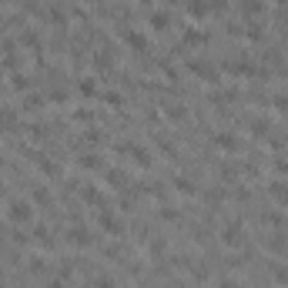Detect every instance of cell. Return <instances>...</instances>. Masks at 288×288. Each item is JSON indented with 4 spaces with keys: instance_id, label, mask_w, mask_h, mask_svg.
<instances>
[{
    "instance_id": "obj_1",
    "label": "cell",
    "mask_w": 288,
    "mask_h": 288,
    "mask_svg": "<svg viewBox=\"0 0 288 288\" xmlns=\"http://www.w3.org/2000/svg\"><path fill=\"white\" fill-rule=\"evenodd\" d=\"M7 218H10V224H31L34 221V205L27 198H10Z\"/></svg>"
},
{
    "instance_id": "obj_2",
    "label": "cell",
    "mask_w": 288,
    "mask_h": 288,
    "mask_svg": "<svg viewBox=\"0 0 288 288\" xmlns=\"http://www.w3.org/2000/svg\"><path fill=\"white\" fill-rule=\"evenodd\" d=\"M64 241H67V245H74V248H88V245H91V232L84 228V224H71L67 235H64Z\"/></svg>"
},
{
    "instance_id": "obj_3",
    "label": "cell",
    "mask_w": 288,
    "mask_h": 288,
    "mask_svg": "<svg viewBox=\"0 0 288 288\" xmlns=\"http://www.w3.org/2000/svg\"><path fill=\"white\" fill-rule=\"evenodd\" d=\"M221 241L228 245V248H238L241 241H245V224L241 221H232V224H224V232H221Z\"/></svg>"
},
{
    "instance_id": "obj_4",
    "label": "cell",
    "mask_w": 288,
    "mask_h": 288,
    "mask_svg": "<svg viewBox=\"0 0 288 288\" xmlns=\"http://www.w3.org/2000/svg\"><path fill=\"white\" fill-rule=\"evenodd\" d=\"M188 71L198 74V77H205V80H218V71L208 64V61H201V57H191V61H188Z\"/></svg>"
},
{
    "instance_id": "obj_5",
    "label": "cell",
    "mask_w": 288,
    "mask_h": 288,
    "mask_svg": "<svg viewBox=\"0 0 288 288\" xmlns=\"http://www.w3.org/2000/svg\"><path fill=\"white\" fill-rule=\"evenodd\" d=\"M80 201H84V205H91V208H107L104 205V198H101V188H94V184H84V188H80Z\"/></svg>"
},
{
    "instance_id": "obj_6",
    "label": "cell",
    "mask_w": 288,
    "mask_h": 288,
    "mask_svg": "<svg viewBox=\"0 0 288 288\" xmlns=\"http://www.w3.org/2000/svg\"><path fill=\"white\" fill-rule=\"evenodd\" d=\"M184 10H188V17H191V20H205V17L211 14L208 0H184Z\"/></svg>"
},
{
    "instance_id": "obj_7",
    "label": "cell",
    "mask_w": 288,
    "mask_h": 288,
    "mask_svg": "<svg viewBox=\"0 0 288 288\" xmlns=\"http://www.w3.org/2000/svg\"><path fill=\"white\" fill-rule=\"evenodd\" d=\"M101 228H104L107 235H121L124 232V221H121L118 215H111L107 208H101Z\"/></svg>"
},
{
    "instance_id": "obj_8",
    "label": "cell",
    "mask_w": 288,
    "mask_h": 288,
    "mask_svg": "<svg viewBox=\"0 0 288 288\" xmlns=\"http://www.w3.org/2000/svg\"><path fill=\"white\" fill-rule=\"evenodd\" d=\"M205 40H208V34H205V31H198V27H188V31H184V40H181V50H184V47H194V44H205Z\"/></svg>"
},
{
    "instance_id": "obj_9",
    "label": "cell",
    "mask_w": 288,
    "mask_h": 288,
    "mask_svg": "<svg viewBox=\"0 0 288 288\" xmlns=\"http://www.w3.org/2000/svg\"><path fill=\"white\" fill-rule=\"evenodd\" d=\"M128 154H131V161H134V164H141V168H148V164H151V151H148V148L128 144Z\"/></svg>"
},
{
    "instance_id": "obj_10",
    "label": "cell",
    "mask_w": 288,
    "mask_h": 288,
    "mask_svg": "<svg viewBox=\"0 0 288 288\" xmlns=\"http://www.w3.org/2000/svg\"><path fill=\"white\" fill-rule=\"evenodd\" d=\"M215 144L221 148V151H228V154H235V151L241 148V144H238V137H235V134H215Z\"/></svg>"
},
{
    "instance_id": "obj_11",
    "label": "cell",
    "mask_w": 288,
    "mask_h": 288,
    "mask_svg": "<svg viewBox=\"0 0 288 288\" xmlns=\"http://www.w3.org/2000/svg\"><path fill=\"white\" fill-rule=\"evenodd\" d=\"M124 40H128L131 50H148V37H144L141 31H128V34H124Z\"/></svg>"
},
{
    "instance_id": "obj_12",
    "label": "cell",
    "mask_w": 288,
    "mask_h": 288,
    "mask_svg": "<svg viewBox=\"0 0 288 288\" xmlns=\"http://www.w3.org/2000/svg\"><path fill=\"white\" fill-rule=\"evenodd\" d=\"M148 24H151V31H164V27L171 24V14H164V10H154V14L148 17Z\"/></svg>"
},
{
    "instance_id": "obj_13",
    "label": "cell",
    "mask_w": 288,
    "mask_h": 288,
    "mask_svg": "<svg viewBox=\"0 0 288 288\" xmlns=\"http://www.w3.org/2000/svg\"><path fill=\"white\" fill-rule=\"evenodd\" d=\"M171 184H175V191H181V194H198V184H194V181H188L184 175H178Z\"/></svg>"
},
{
    "instance_id": "obj_14",
    "label": "cell",
    "mask_w": 288,
    "mask_h": 288,
    "mask_svg": "<svg viewBox=\"0 0 288 288\" xmlns=\"http://www.w3.org/2000/svg\"><path fill=\"white\" fill-rule=\"evenodd\" d=\"M77 164H80V168H91V171L104 168V161H101V154H80V158H77Z\"/></svg>"
},
{
    "instance_id": "obj_15",
    "label": "cell",
    "mask_w": 288,
    "mask_h": 288,
    "mask_svg": "<svg viewBox=\"0 0 288 288\" xmlns=\"http://www.w3.org/2000/svg\"><path fill=\"white\" fill-rule=\"evenodd\" d=\"M107 184H114V188H124V184H128V175H124V171L121 168H107Z\"/></svg>"
},
{
    "instance_id": "obj_16",
    "label": "cell",
    "mask_w": 288,
    "mask_h": 288,
    "mask_svg": "<svg viewBox=\"0 0 288 288\" xmlns=\"http://www.w3.org/2000/svg\"><path fill=\"white\" fill-rule=\"evenodd\" d=\"M34 241H40V245H54V235L47 232V228H44V224H34Z\"/></svg>"
},
{
    "instance_id": "obj_17",
    "label": "cell",
    "mask_w": 288,
    "mask_h": 288,
    "mask_svg": "<svg viewBox=\"0 0 288 288\" xmlns=\"http://www.w3.org/2000/svg\"><path fill=\"white\" fill-rule=\"evenodd\" d=\"M77 91H80V97H94V94H97V80H94V77H84V80L77 84Z\"/></svg>"
},
{
    "instance_id": "obj_18",
    "label": "cell",
    "mask_w": 288,
    "mask_h": 288,
    "mask_svg": "<svg viewBox=\"0 0 288 288\" xmlns=\"http://www.w3.org/2000/svg\"><path fill=\"white\" fill-rule=\"evenodd\" d=\"M268 251H275V255H285V251H288V241L275 235V238H268Z\"/></svg>"
},
{
    "instance_id": "obj_19",
    "label": "cell",
    "mask_w": 288,
    "mask_h": 288,
    "mask_svg": "<svg viewBox=\"0 0 288 288\" xmlns=\"http://www.w3.org/2000/svg\"><path fill=\"white\" fill-rule=\"evenodd\" d=\"M27 268H31L34 275H44V272H47V262H44V258H37V255H34V258H27Z\"/></svg>"
},
{
    "instance_id": "obj_20",
    "label": "cell",
    "mask_w": 288,
    "mask_h": 288,
    "mask_svg": "<svg viewBox=\"0 0 288 288\" xmlns=\"http://www.w3.org/2000/svg\"><path fill=\"white\" fill-rule=\"evenodd\" d=\"M262 10H265L262 0H245V17H258Z\"/></svg>"
},
{
    "instance_id": "obj_21",
    "label": "cell",
    "mask_w": 288,
    "mask_h": 288,
    "mask_svg": "<svg viewBox=\"0 0 288 288\" xmlns=\"http://www.w3.org/2000/svg\"><path fill=\"white\" fill-rule=\"evenodd\" d=\"M164 114H168V121H184V107L181 104H168Z\"/></svg>"
},
{
    "instance_id": "obj_22",
    "label": "cell",
    "mask_w": 288,
    "mask_h": 288,
    "mask_svg": "<svg viewBox=\"0 0 288 288\" xmlns=\"http://www.w3.org/2000/svg\"><path fill=\"white\" fill-rule=\"evenodd\" d=\"M272 194H275L278 201H285V198H288V184H285V181H272Z\"/></svg>"
},
{
    "instance_id": "obj_23",
    "label": "cell",
    "mask_w": 288,
    "mask_h": 288,
    "mask_svg": "<svg viewBox=\"0 0 288 288\" xmlns=\"http://www.w3.org/2000/svg\"><path fill=\"white\" fill-rule=\"evenodd\" d=\"M34 201H37V205H47V201H50V191L44 188V184H37V188H34Z\"/></svg>"
},
{
    "instance_id": "obj_24",
    "label": "cell",
    "mask_w": 288,
    "mask_h": 288,
    "mask_svg": "<svg viewBox=\"0 0 288 288\" xmlns=\"http://www.w3.org/2000/svg\"><path fill=\"white\" fill-rule=\"evenodd\" d=\"M164 251H168V241H164V238H154V241H151V255H154V258H161Z\"/></svg>"
},
{
    "instance_id": "obj_25",
    "label": "cell",
    "mask_w": 288,
    "mask_h": 288,
    "mask_svg": "<svg viewBox=\"0 0 288 288\" xmlns=\"http://www.w3.org/2000/svg\"><path fill=\"white\" fill-rule=\"evenodd\" d=\"M272 275H275V281H278V285H288V268H285V265H275Z\"/></svg>"
},
{
    "instance_id": "obj_26",
    "label": "cell",
    "mask_w": 288,
    "mask_h": 288,
    "mask_svg": "<svg viewBox=\"0 0 288 288\" xmlns=\"http://www.w3.org/2000/svg\"><path fill=\"white\" fill-rule=\"evenodd\" d=\"M74 118H77L80 124H94V114H91L88 107H80V111H74Z\"/></svg>"
},
{
    "instance_id": "obj_27",
    "label": "cell",
    "mask_w": 288,
    "mask_h": 288,
    "mask_svg": "<svg viewBox=\"0 0 288 288\" xmlns=\"http://www.w3.org/2000/svg\"><path fill=\"white\" fill-rule=\"evenodd\" d=\"M50 24H67V14H61V7H50Z\"/></svg>"
},
{
    "instance_id": "obj_28",
    "label": "cell",
    "mask_w": 288,
    "mask_h": 288,
    "mask_svg": "<svg viewBox=\"0 0 288 288\" xmlns=\"http://www.w3.org/2000/svg\"><path fill=\"white\" fill-rule=\"evenodd\" d=\"M10 238H14V241H17V245H27V241H31V238H34V235H27V232H24V228H14V235H10Z\"/></svg>"
},
{
    "instance_id": "obj_29",
    "label": "cell",
    "mask_w": 288,
    "mask_h": 288,
    "mask_svg": "<svg viewBox=\"0 0 288 288\" xmlns=\"http://www.w3.org/2000/svg\"><path fill=\"white\" fill-rule=\"evenodd\" d=\"M158 215L164 218V221H178V218H181V215H178V208H168V205H164V208H161Z\"/></svg>"
},
{
    "instance_id": "obj_30",
    "label": "cell",
    "mask_w": 288,
    "mask_h": 288,
    "mask_svg": "<svg viewBox=\"0 0 288 288\" xmlns=\"http://www.w3.org/2000/svg\"><path fill=\"white\" fill-rule=\"evenodd\" d=\"M272 168H275V175H288V158H275Z\"/></svg>"
},
{
    "instance_id": "obj_31",
    "label": "cell",
    "mask_w": 288,
    "mask_h": 288,
    "mask_svg": "<svg viewBox=\"0 0 288 288\" xmlns=\"http://www.w3.org/2000/svg\"><path fill=\"white\" fill-rule=\"evenodd\" d=\"M40 104H44L40 94H24V107H40Z\"/></svg>"
},
{
    "instance_id": "obj_32",
    "label": "cell",
    "mask_w": 288,
    "mask_h": 288,
    "mask_svg": "<svg viewBox=\"0 0 288 288\" xmlns=\"http://www.w3.org/2000/svg\"><path fill=\"white\" fill-rule=\"evenodd\" d=\"M265 218H268V224H272V228H285V215H275V211H272V215H265Z\"/></svg>"
},
{
    "instance_id": "obj_33",
    "label": "cell",
    "mask_w": 288,
    "mask_h": 288,
    "mask_svg": "<svg viewBox=\"0 0 288 288\" xmlns=\"http://www.w3.org/2000/svg\"><path fill=\"white\" fill-rule=\"evenodd\" d=\"M208 7H211V14H224L228 10V0H208Z\"/></svg>"
},
{
    "instance_id": "obj_34",
    "label": "cell",
    "mask_w": 288,
    "mask_h": 288,
    "mask_svg": "<svg viewBox=\"0 0 288 288\" xmlns=\"http://www.w3.org/2000/svg\"><path fill=\"white\" fill-rule=\"evenodd\" d=\"M94 288H118V285H114V278H111V275H101V278L94 281Z\"/></svg>"
},
{
    "instance_id": "obj_35",
    "label": "cell",
    "mask_w": 288,
    "mask_h": 288,
    "mask_svg": "<svg viewBox=\"0 0 288 288\" xmlns=\"http://www.w3.org/2000/svg\"><path fill=\"white\" fill-rule=\"evenodd\" d=\"M245 37H248V40H262V27H258V24H248Z\"/></svg>"
},
{
    "instance_id": "obj_36",
    "label": "cell",
    "mask_w": 288,
    "mask_h": 288,
    "mask_svg": "<svg viewBox=\"0 0 288 288\" xmlns=\"http://www.w3.org/2000/svg\"><path fill=\"white\" fill-rule=\"evenodd\" d=\"M10 84H14L17 91H24L27 88V77H24V74H14V77H10Z\"/></svg>"
},
{
    "instance_id": "obj_37",
    "label": "cell",
    "mask_w": 288,
    "mask_h": 288,
    "mask_svg": "<svg viewBox=\"0 0 288 288\" xmlns=\"http://www.w3.org/2000/svg\"><path fill=\"white\" fill-rule=\"evenodd\" d=\"M104 101H107V104H118V107H121V101H124V97H121V94H114V91H111V94H104Z\"/></svg>"
},
{
    "instance_id": "obj_38",
    "label": "cell",
    "mask_w": 288,
    "mask_h": 288,
    "mask_svg": "<svg viewBox=\"0 0 288 288\" xmlns=\"http://www.w3.org/2000/svg\"><path fill=\"white\" fill-rule=\"evenodd\" d=\"M218 288H238V281H235V278H221V281H218Z\"/></svg>"
},
{
    "instance_id": "obj_39",
    "label": "cell",
    "mask_w": 288,
    "mask_h": 288,
    "mask_svg": "<svg viewBox=\"0 0 288 288\" xmlns=\"http://www.w3.org/2000/svg\"><path fill=\"white\" fill-rule=\"evenodd\" d=\"M50 101H67V91H50Z\"/></svg>"
},
{
    "instance_id": "obj_40",
    "label": "cell",
    "mask_w": 288,
    "mask_h": 288,
    "mask_svg": "<svg viewBox=\"0 0 288 288\" xmlns=\"http://www.w3.org/2000/svg\"><path fill=\"white\" fill-rule=\"evenodd\" d=\"M44 288H64V278H50V281H47V285H44Z\"/></svg>"
},
{
    "instance_id": "obj_41",
    "label": "cell",
    "mask_w": 288,
    "mask_h": 288,
    "mask_svg": "<svg viewBox=\"0 0 288 288\" xmlns=\"http://www.w3.org/2000/svg\"><path fill=\"white\" fill-rule=\"evenodd\" d=\"M0 91H4V80H0Z\"/></svg>"
},
{
    "instance_id": "obj_42",
    "label": "cell",
    "mask_w": 288,
    "mask_h": 288,
    "mask_svg": "<svg viewBox=\"0 0 288 288\" xmlns=\"http://www.w3.org/2000/svg\"><path fill=\"white\" fill-rule=\"evenodd\" d=\"M278 4H285V0H278Z\"/></svg>"
},
{
    "instance_id": "obj_43",
    "label": "cell",
    "mask_w": 288,
    "mask_h": 288,
    "mask_svg": "<svg viewBox=\"0 0 288 288\" xmlns=\"http://www.w3.org/2000/svg\"><path fill=\"white\" fill-rule=\"evenodd\" d=\"M285 77H288V71H285Z\"/></svg>"
}]
</instances>
